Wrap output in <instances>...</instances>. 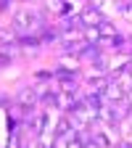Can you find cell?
I'll use <instances>...</instances> for the list:
<instances>
[{
  "label": "cell",
  "instance_id": "6da1fadb",
  "mask_svg": "<svg viewBox=\"0 0 132 148\" xmlns=\"http://www.w3.org/2000/svg\"><path fill=\"white\" fill-rule=\"evenodd\" d=\"M16 103L21 108H34L40 103V90H37V85H24L18 90V95H16Z\"/></svg>",
  "mask_w": 132,
  "mask_h": 148
},
{
  "label": "cell",
  "instance_id": "7a4b0ae2",
  "mask_svg": "<svg viewBox=\"0 0 132 148\" xmlns=\"http://www.w3.org/2000/svg\"><path fill=\"white\" fill-rule=\"evenodd\" d=\"M77 103H79V98L74 95V92H66V90H58V92H55V108L64 111V114H69Z\"/></svg>",
  "mask_w": 132,
  "mask_h": 148
},
{
  "label": "cell",
  "instance_id": "3957f363",
  "mask_svg": "<svg viewBox=\"0 0 132 148\" xmlns=\"http://www.w3.org/2000/svg\"><path fill=\"white\" fill-rule=\"evenodd\" d=\"M18 48H21L24 56H34L37 50L42 48V42H40L37 34H18Z\"/></svg>",
  "mask_w": 132,
  "mask_h": 148
},
{
  "label": "cell",
  "instance_id": "277c9868",
  "mask_svg": "<svg viewBox=\"0 0 132 148\" xmlns=\"http://www.w3.org/2000/svg\"><path fill=\"white\" fill-rule=\"evenodd\" d=\"M124 95H127V90L122 87V82H119L116 77L108 79V87H106V92H103V98L111 101V103H119V101H124Z\"/></svg>",
  "mask_w": 132,
  "mask_h": 148
},
{
  "label": "cell",
  "instance_id": "5b68a950",
  "mask_svg": "<svg viewBox=\"0 0 132 148\" xmlns=\"http://www.w3.org/2000/svg\"><path fill=\"white\" fill-rule=\"evenodd\" d=\"M79 16H82V24H85V27H98V24L103 21L101 8H92V5H90V8H85Z\"/></svg>",
  "mask_w": 132,
  "mask_h": 148
},
{
  "label": "cell",
  "instance_id": "8992f818",
  "mask_svg": "<svg viewBox=\"0 0 132 148\" xmlns=\"http://www.w3.org/2000/svg\"><path fill=\"white\" fill-rule=\"evenodd\" d=\"M87 87H90V92H98V95H103L106 87H108V77H103V74H92V77L87 79Z\"/></svg>",
  "mask_w": 132,
  "mask_h": 148
},
{
  "label": "cell",
  "instance_id": "52a82bcc",
  "mask_svg": "<svg viewBox=\"0 0 132 148\" xmlns=\"http://www.w3.org/2000/svg\"><path fill=\"white\" fill-rule=\"evenodd\" d=\"M98 32H101V40H114V37L119 34V32H116V27L111 24L108 18H103V21L98 24Z\"/></svg>",
  "mask_w": 132,
  "mask_h": 148
},
{
  "label": "cell",
  "instance_id": "ba28073f",
  "mask_svg": "<svg viewBox=\"0 0 132 148\" xmlns=\"http://www.w3.org/2000/svg\"><path fill=\"white\" fill-rule=\"evenodd\" d=\"M79 66V56H71V53H64V58H61V71H77Z\"/></svg>",
  "mask_w": 132,
  "mask_h": 148
},
{
  "label": "cell",
  "instance_id": "9c48e42d",
  "mask_svg": "<svg viewBox=\"0 0 132 148\" xmlns=\"http://www.w3.org/2000/svg\"><path fill=\"white\" fill-rule=\"evenodd\" d=\"M82 37L87 42H101V32H98V27H85L82 29Z\"/></svg>",
  "mask_w": 132,
  "mask_h": 148
},
{
  "label": "cell",
  "instance_id": "30bf717a",
  "mask_svg": "<svg viewBox=\"0 0 132 148\" xmlns=\"http://www.w3.org/2000/svg\"><path fill=\"white\" fill-rule=\"evenodd\" d=\"M0 40L3 42H18V32L11 27V29H5V27H0Z\"/></svg>",
  "mask_w": 132,
  "mask_h": 148
},
{
  "label": "cell",
  "instance_id": "8fae6325",
  "mask_svg": "<svg viewBox=\"0 0 132 148\" xmlns=\"http://www.w3.org/2000/svg\"><path fill=\"white\" fill-rule=\"evenodd\" d=\"M11 61H13V58H11V56H8V53H3V50H0V69H5V66H8Z\"/></svg>",
  "mask_w": 132,
  "mask_h": 148
},
{
  "label": "cell",
  "instance_id": "7c38bea8",
  "mask_svg": "<svg viewBox=\"0 0 132 148\" xmlns=\"http://www.w3.org/2000/svg\"><path fill=\"white\" fill-rule=\"evenodd\" d=\"M122 13L129 18V21H132V3H124V8H122Z\"/></svg>",
  "mask_w": 132,
  "mask_h": 148
},
{
  "label": "cell",
  "instance_id": "4fadbf2b",
  "mask_svg": "<svg viewBox=\"0 0 132 148\" xmlns=\"http://www.w3.org/2000/svg\"><path fill=\"white\" fill-rule=\"evenodd\" d=\"M124 103H127V106L132 108V90H127V95H124Z\"/></svg>",
  "mask_w": 132,
  "mask_h": 148
},
{
  "label": "cell",
  "instance_id": "5bb4252c",
  "mask_svg": "<svg viewBox=\"0 0 132 148\" xmlns=\"http://www.w3.org/2000/svg\"><path fill=\"white\" fill-rule=\"evenodd\" d=\"M103 3H106V0H90V5H92V8H103Z\"/></svg>",
  "mask_w": 132,
  "mask_h": 148
},
{
  "label": "cell",
  "instance_id": "9a60e30c",
  "mask_svg": "<svg viewBox=\"0 0 132 148\" xmlns=\"http://www.w3.org/2000/svg\"><path fill=\"white\" fill-rule=\"evenodd\" d=\"M116 148H132V143H129V140H124V143H119Z\"/></svg>",
  "mask_w": 132,
  "mask_h": 148
},
{
  "label": "cell",
  "instance_id": "2e32d148",
  "mask_svg": "<svg viewBox=\"0 0 132 148\" xmlns=\"http://www.w3.org/2000/svg\"><path fill=\"white\" fill-rule=\"evenodd\" d=\"M85 148H98V143H95V140H90V143H85Z\"/></svg>",
  "mask_w": 132,
  "mask_h": 148
}]
</instances>
